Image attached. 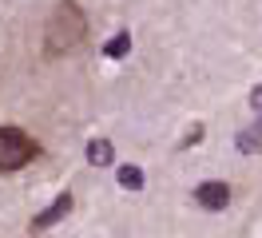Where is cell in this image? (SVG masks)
<instances>
[{
  "label": "cell",
  "instance_id": "cell-1",
  "mask_svg": "<svg viewBox=\"0 0 262 238\" xmlns=\"http://www.w3.org/2000/svg\"><path fill=\"white\" fill-rule=\"evenodd\" d=\"M83 36H88V16L76 0H60L56 8H52L48 24H44V56L48 60H60L68 56L72 48L80 44Z\"/></svg>",
  "mask_w": 262,
  "mask_h": 238
},
{
  "label": "cell",
  "instance_id": "cell-2",
  "mask_svg": "<svg viewBox=\"0 0 262 238\" xmlns=\"http://www.w3.org/2000/svg\"><path fill=\"white\" fill-rule=\"evenodd\" d=\"M36 155H40V143L24 127H12V123L0 127V175H12L20 167H28Z\"/></svg>",
  "mask_w": 262,
  "mask_h": 238
},
{
  "label": "cell",
  "instance_id": "cell-3",
  "mask_svg": "<svg viewBox=\"0 0 262 238\" xmlns=\"http://www.w3.org/2000/svg\"><path fill=\"white\" fill-rule=\"evenodd\" d=\"M72 206H76V199H72V194H60V199H56V203L52 206H44V210H40V214H36L32 222H28V230H32V234H44V230H48V226H56V222H64L68 214H72Z\"/></svg>",
  "mask_w": 262,
  "mask_h": 238
},
{
  "label": "cell",
  "instance_id": "cell-4",
  "mask_svg": "<svg viewBox=\"0 0 262 238\" xmlns=\"http://www.w3.org/2000/svg\"><path fill=\"white\" fill-rule=\"evenodd\" d=\"M195 203L203 206V210H227L230 206V187L227 183H199L195 187Z\"/></svg>",
  "mask_w": 262,
  "mask_h": 238
},
{
  "label": "cell",
  "instance_id": "cell-5",
  "mask_svg": "<svg viewBox=\"0 0 262 238\" xmlns=\"http://www.w3.org/2000/svg\"><path fill=\"white\" fill-rule=\"evenodd\" d=\"M88 163H92V167H112L115 163V147L107 139H92L88 143Z\"/></svg>",
  "mask_w": 262,
  "mask_h": 238
},
{
  "label": "cell",
  "instance_id": "cell-6",
  "mask_svg": "<svg viewBox=\"0 0 262 238\" xmlns=\"http://www.w3.org/2000/svg\"><path fill=\"white\" fill-rule=\"evenodd\" d=\"M127 52H131V32H115L112 40L103 44V56H107V60H123Z\"/></svg>",
  "mask_w": 262,
  "mask_h": 238
},
{
  "label": "cell",
  "instance_id": "cell-7",
  "mask_svg": "<svg viewBox=\"0 0 262 238\" xmlns=\"http://www.w3.org/2000/svg\"><path fill=\"white\" fill-rule=\"evenodd\" d=\"M115 175H119V187H123V190H143V183H147V179H143V171H139L135 163H123Z\"/></svg>",
  "mask_w": 262,
  "mask_h": 238
},
{
  "label": "cell",
  "instance_id": "cell-8",
  "mask_svg": "<svg viewBox=\"0 0 262 238\" xmlns=\"http://www.w3.org/2000/svg\"><path fill=\"white\" fill-rule=\"evenodd\" d=\"M234 147H238V151H254V155H258V151H262V131H258V127L238 131V135H234Z\"/></svg>",
  "mask_w": 262,
  "mask_h": 238
},
{
  "label": "cell",
  "instance_id": "cell-9",
  "mask_svg": "<svg viewBox=\"0 0 262 238\" xmlns=\"http://www.w3.org/2000/svg\"><path fill=\"white\" fill-rule=\"evenodd\" d=\"M199 139H203V127L195 123V127H191V135H187V139H183L179 147H191V143H199Z\"/></svg>",
  "mask_w": 262,
  "mask_h": 238
},
{
  "label": "cell",
  "instance_id": "cell-10",
  "mask_svg": "<svg viewBox=\"0 0 262 238\" xmlns=\"http://www.w3.org/2000/svg\"><path fill=\"white\" fill-rule=\"evenodd\" d=\"M250 107H254V111H262V83L254 88V92H250Z\"/></svg>",
  "mask_w": 262,
  "mask_h": 238
},
{
  "label": "cell",
  "instance_id": "cell-11",
  "mask_svg": "<svg viewBox=\"0 0 262 238\" xmlns=\"http://www.w3.org/2000/svg\"><path fill=\"white\" fill-rule=\"evenodd\" d=\"M254 127H258V131H262V111H258V123H254Z\"/></svg>",
  "mask_w": 262,
  "mask_h": 238
}]
</instances>
